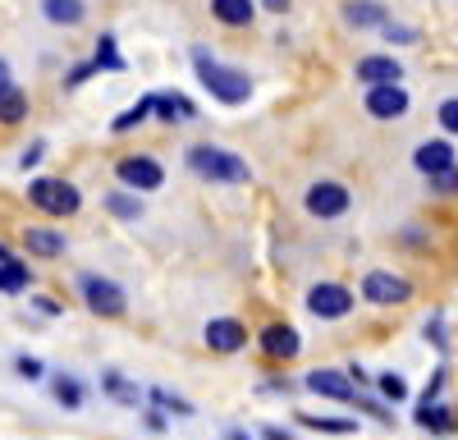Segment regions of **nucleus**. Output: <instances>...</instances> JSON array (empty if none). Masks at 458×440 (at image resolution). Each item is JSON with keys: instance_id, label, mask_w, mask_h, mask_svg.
<instances>
[{"instance_id": "32", "label": "nucleus", "mask_w": 458, "mask_h": 440, "mask_svg": "<svg viewBox=\"0 0 458 440\" xmlns=\"http://www.w3.org/2000/svg\"><path fill=\"white\" fill-rule=\"evenodd\" d=\"M427 183H431V193H440V198H458V165H449L445 174H436Z\"/></svg>"}, {"instance_id": "23", "label": "nucleus", "mask_w": 458, "mask_h": 440, "mask_svg": "<svg viewBox=\"0 0 458 440\" xmlns=\"http://www.w3.org/2000/svg\"><path fill=\"white\" fill-rule=\"evenodd\" d=\"M298 427H308V431H321V436H358V418H321V413H298L293 418Z\"/></svg>"}, {"instance_id": "45", "label": "nucleus", "mask_w": 458, "mask_h": 440, "mask_svg": "<svg viewBox=\"0 0 458 440\" xmlns=\"http://www.w3.org/2000/svg\"><path fill=\"white\" fill-rule=\"evenodd\" d=\"M5 262H14V252H10L5 243H0V267H5Z\"/></svg>"}, {"instance_id": "35", "label": "nucleus", "mask_w": 458, "mask_h": 440, "mask_svg": "<svg viewBox=\"0 0 458 440\" xmlns=\"http://www.w3.org/2000/svg\"><path fill=\"white\" fill-rule=\"evenodd\" d=\"M92 73H101V64H97V60H83V64H73V69L64 73V88H83V83L92 79Z\"/></svg>"}, {"instance_id": "7", "label": "nucleus", "mask_w": 458, "mask_h": 440, "mask_svg": "<svg viewBox=\"0 0 458 440\" xmlns=\"http://www.w3.org/2000/svg\"><path fill=\"white\" fill-rule=\"evenodd\" d=\"M358 289L371 308H399V303L412 299V280L399 275V271H367Z\"/></svg>"}, {"instance_id": "14", "label": "nucleus", "mask_w": 458, "mask_h": 440, "mask_svg": "<svg viewBox=\"0 0 458 440\" xmlns=\"http://www.w3.org/2000/svg\"><path fill=\"white\" fill-rule=\"evenodd\" d=\"M412 165H417V174H427V179H436V174H445L449 165H458L449 138H431V142H422V147L412 152Z\"/></svg>"}, {"instance_id": "3", "label": "nucleus", "mask_w": 458, "mask_h": 440, "mask_svg": "<svg viewBox=\"0 0 458 440\" xmlns=\"http://www.w3.org/2000/svg\"><path fill=\"white\" fill-rule=\"evenodd\" d=\"M28 202L42 211V216H79L83 211V193L73 189L69 179H55V174H37L32 183H28Z\"/></svg>"}, {"instance_id": "16", "label": "nucleus", "mask_w": 458, "mask_h": 440, "mask_svg": "<svg viewBox=\"0 0 458 440\" xmlns=\"http://www.w3.org/2000/svg\"><path fill=\"white\" fill-rule=\"evenodd\" d=\"M344 23L349 28H386L390 23V14H386V5H380V0H344Z\"/></svg>"}, {"instance_id": "24", "label": "nucleus", "mask_w": 458, "mask_h": 440, "mask_svg": "<svg viewBox=\"0 0 458 440\" xmlns=\"http://www.w3.org/2000/svg\"><path fill=\"white\" fill-rule=\"evenodd\" d=\"M28 120V92L19 83L0 88V124H23Z\"/></svg>"}, {"instance_id": "39", "label": "nucleus", "mask_w": 458, "mask_h": 440, "mask_svg": "<svg viewBox=\"0 0 458 440\" xmlns=\"http://www.w3.org/2000/svg\"><path fill=\"white\" fill-rule=\"evenodd\" d=\"M380 32H386V42H399V47H412V42H417V32L403 28V23H386Z\"/></svg>"}, {"instance_id": "11", "label": "nucleus", "mask_w": 458, "mask_h": 440, "mask_svg": "<svg viewBox=\"0 0 458 440\" xmlns=\"http://www.w3.org/2000/svg\"><path fill=\"white\" fill-rule=\"evenodd\" d=\"M257 349L271 358V362H289L302 353V335L289 326V321H271V326H261V335H257Z\"/></svg>"}, {"instance_id": "43", "label": "nucleus", "mask_w": 458, "mask_h": 440, "mask_svg": "<svg viewBox=\"0 0 458 440\" xmlns=\"http://www.w3.org/2000/svg\"><path fill=\"white\" fill-rule=\"evenodd\" d=\"M261 5L271 10V14H284V10H289V0H261Z\"/></svg>"}, {"instance_id": "33", "label": "nucleus", "mask_w": 458, "mask_h": 440, "mask_svg": "<svg viewBox=\"0 0 458 440\" xmlns=\"http://www.w3.org/2000/svg\"><path fill=\"white\" fill-rule=\"evenodd\" d=\"M436 120H440L445 133H458V97H445V101L436 106Z\"/></svg>"}, {"instance_id": "22", "label": "nucleus", "mask_w": 458, "mask_h": 440, "mask_svg": "<svg viewBox=\"0 0 458 440\" xmlns=\"http://www.w3.org/2000/svg\"><path fill=\"white\" fill-rule=\"evenodd\" d=\"M157 115L170 124H188V120H198V106L183 92H157Z\"/></svg>"}, {"instance_id": "37", "label": "nucleus", "mask_w": 458, "mask_h": 440, "mask_svg": "<svg viewBox=\"0 0 458 440\" xmlns=\"http://www.w3.org/2000/svg\"><path fill=\"white\" fill-rule=\"evenodd\" d=\"M142 427H147L151 436H165V431H170V413H161V409H142Z\"/></svg>"}, {"instance_id": "44", "label": "nucleus", "mask_w": 458, "mask_h": 440, "mask_svg": "<svg viewBox=\"0 0 458 440\" xmlns=\"http://www.w3.org/2000/svg\"><path fill=\"white\" fill-rule=\"evenodd\" d=\"M225 440H252V436H248L243 427H229V431H225Z\"/></svg>"}, {"instance_id": "17", "label": "nucleus", "mask_w": 458, "mask_h": 440, "mask_svg": "<svg viewBox=\"0 0 458 440\" xmlns=\"http://www.w3.org/2000/svg\"><path fill=\"white\" fill-rule=\"evenodd\" d=\"M23 248H28L32 257H60V252L69 248V239H64L60 230H51V225H28V230H23Z\"/></svg>"}, {"instance_id": "41", "label": "nucleus", "mask_w": 458, "mask_h": 440, "mask_svg": "<svg viewBox=\"0 0 458 440\" xmlns=\"http://www.w3.org/2000/svg\"><path fill=\"white\" fill-rule=\"evenodd\" d=\"M32 308L42 312V317H60V312H64V308H60L55 299H32Z\"/></svg>"}, {"instance_id": "36", "label": "nucleus", "mask_w": 458, "mask_h": 440, "mask_svg": "<svg viewBox=\"0 0 458 440\" xmlns=\"http://www.w3.org/2000/svg\"><path fill=\"white\" fill-rule=\"evenodd\" d=\"M422 335H427V340H431V344L440 349V358L449 353V335H445V321H440V317H431V321L422 326Z\"/></svg>"}, {"instance_id": "40", "label": "nucleus", "mask_w": 458, "mask_h": 440, "mask_svg": "<svg viewBox=\"0 0 458 440\" xmlns=\"http://www.w3.org/2000/svg\"><path fill=\"white\" fill-rule=\"evenodd\" d=\"M42 157H47V142H42V138H37V142L28 147V152L19 157V170H32V165H37V161H42Z\"/></svg>"}, {"instance_id": "13", "label": "nucleus", "mask_w": 458, "mask_h": 440, "mask_svg": "<svg viewBox=\"0 0 458 440\" xmlns=\"http://www.w3.org/2000/svg\"><path fill=\"white\" fill-rule=\"evenodd\" d=\"M353 79H358L362 88H390V83L403 79V64H399L394 55H362V60L353 64Z\"/></svg>"}, {"instance_id": "28", "label": "nucleus", "mask_w": 458, "mask_h": 440, "mask_svg": "<svg viewBox=\"0 0 458 440\" xmlns=\"http://www.w3.org/2000/svg\"><path fill=\"white\" fill-rule=\"evenodd\" d=\"M28 284H32V267L28 262H19V257H14V262L0 267V293H23Z\"/></svg>"}, {"instance_id": "21", "label": "nucleus", "mask_w": 458, "mask_h": 440, "mask_svg": "<svg viewBox=\"0 0 458 440\" xmlns=\"http://www.w3.org/2000/svg\"><path fill=\"white\" fill-rule=\"evenodd\" d=\"M211 14L225 28H248L257 19V0H211Z\"/></svg>"}, {"instance_id": "30", "label": "nucleus", "mask_w": 458, "mask_h": 440, "mask_svg": "<svg viewBox=\"0 0 458 440\" xmlns=\"http://www.w3.org/2000/svg\"><path fill=\"white\" fill-rule=\"evenodd\" d=\"M376 390H380V399H386V403L408 399V381H403L399 372H380V377H376Z\"/></svg>"}, {"instance_id": "34", "label": "nucleus", "mask_w": 458, "mask_h": 440, "mask_svg": "<svg viewBox=\"0 0 458 440\" xmlns=\"http://www.w3.org/2000/svg\"><path fill=\"white\" fill-rule=\"evenodd\" d=\"M440 390H445V367H436V372H431L427 390L417 394V409H427V403H440Z\"/></svg>"}, {"instance_id": "2", "label": "nucleus", "mask_w": 458, "mask_h": 440, "mask_svg": "<svg viewBox=\"0 0 458 440\" xmlns=\"http://www.w3.org/2000/svg\"><path fill=\"white\" fill-rule=\"evenodd\" d=\"M183 165L193 170L198 179H211V183H248V179H252V170H248L243 157L225 152V147H211V142L188 147V152H183Z\"/></svg>"}, {"instance_id": "9", "label": "nucleus", "mask_w": 458, "mask_h": 440, "mask_svg": "<svg viewBox=\"0 0 458 440\" xmlns=\"http://www.w3.org/2000/svg\"><path fill=\"white\" fill-rule=\"evenodd\" d=\"M302 385H308L312 394H321V399H330V403H349V409H353V399L362 394V385L349 372H335V367H317V372L302 377Z\"/></svg>"}, {"instance_id": "6", "label": "nucleus", "mask_w": 458, "mask_h": 440, "mask_svg": "<svg viewBox=\"0 0 458 440\" xmlns=\"http://www.w3.org/2000/svg\"><path fill=\"white\" fill-rule=\"evenodd\" d=\"M353 308H358L353 289L339 284V280H317V284L308 289V312L321 317V321H344Z\"/></svg>"}, {"instance_id": "46", "label": "nucleus", "mask_w": 458, "mask_h": 440, "mask_svg": "<svg viewBox=\"0 0 458 440\" xmlns=\"http://www.w3.org/2000/svg\"><path fill=\"white\" fill-rule=\"evenodd\" d=\"M5 83H10V64H5V60H0V88H5Z\"/></svg>"}, {"instance_id": "42", "label": "nucleus", "mask_w": 458, "mask_h": 440, "mask_svg": "<svg viewBox=\"0 0 458 440\" xmlns=\"http://www.w3.org/2000/svg\"><path fill=\"white\" fill-rule=\"evenodd\" d=\"M261 440H293V431H284V427H271V422H266V427H261Z\"/></svg>"}, {"instance_id": "29", "label": "nucleus", "mask_w": 458, "mask_h": 440, "mask_svg": "<svg viewBox=\"0 0 458 440\" xmlns=\"http://www.w3.org/2000/svg\"><path fill=\"white\" fill-rule=\"evenodd\" d=\"M106 73H124L129 64H124V55H120V47H114V32H101L97 37V55H92Z\"/></svg>"}, {"instance_id": "1", "label": "nucleus", "mask_w": 458, "mask_h": 440, "mask_svg": "<svg viewBox=\"0 0 458 440\" xmlns=\"http://www.w3.org/2000/svg\"><path fill=\"white\" fill-rule=\"evenodd\" d=\"M193 69H198V83L220 101V106H243L252 97V79L234 64H220L207 47H193Z\"/></svg>"}, {"instance_id": "25", "label": "nucleus", "mask_w": 458, "mask_h": 440, "mask_svg": "<svg viewBox=\"0 0 458 440\" xmlns=\"http://www.w3.org/2000/svg\"><path fill=\"white\" fill-rule=\"evenodd\" d=\"M151 115H157V92L138 97V106H129L124 115H114V120H110V129H114V133H129V129H138V124L151 120Z\"/></svg>"}, {"instance_id": "18", "label": "nucleus", "mask_w": 458, "mask_h": 440, "mask_svg": "<svg viewBox=\"0 0 458 440\" xmlns=\"http://www.w3.org/2000/svg\"><path fill=\"white\" fill-rule=\"evenodd\" d=\"M51 399L60 403L64 413H79V409H83V399H88V390H83V381H79V377L55 372V377H51Z\"/></svg>"}, {"instance_id": "26", "label": "nucleus", "mask_w": 458, "mask_h": 440, "mask_svg": "<svg viewBox=\"0 0 458 440\" xmlns=\"http://www.w3.org/2000/svg\"><path fill=\"white\" fill-rule=\"evenodd\" d=\"M147 403H151V409H161V413H174V418H193V403L179 399V394L165 390V385H151V390H147Z\"/></svg>"}, {"instance_id": "31", "label": "nucleus", "mask_w": 458, "mask_h": 440, "mask_svg": "<svg viewBox=\"0 0 458 440\" xmlns=\"http://www.w3.org/2000/svg\"><path fill=\"white\" fill-rule=\"evenodd\" d=\"M14 372H19L23 381H42V377H47V367H42V358H32V353H19V358H14Z\"/></svg>"}, {"instance_id": "10", "label": "nucleus", "mask_w": 458, "mask_h": 440, "mask_svg": "<svg viewBox=\"0 0 458 440\" xmlns=\"http://www.w3.org/2000/svg\"><path fill=\"white\" fill-rule=\"evenodd\" d=\"M202 340H207V349H211V353L234 358V353H243V349H248V326H243L239 317H211V321H207V330H202Z\"/></svg>"}, {"instance_id": "4", "label": "nucleus", "mask_w": 458, "mask_h": 440, "mask_svg": "<svg viewBox=\"0 0 458 440\" xmlns=\"http://www.w3.org/2000/svg\"><path fill=\"white\" fill-rule=\"evenodd\" d=\"M79 299L92 317L101 321H120L129 312V299H124V289L114 284L110 275H79Z\"/></svg>"}, {"instance_id": "8", "label": "nucleus", "mask_w": 458, "mask_h": 440, "mask_svg": "<svg viewBox=\"0 0 458 440\" xmlns=\"http://www.w3.org/2000/svg\"><path fill=\"white\" fill-rule=\"evenodd\" d=\"M114 179H120V189H129V193H157L165 183V170H161L157 157H124L114 165Z\"/></svg>"}, {"instance_id": "5", "label": "nucleus", "mask_w": 458, "mask_h": 440, "mask_svg": "<svg viewBox=\"0 0 458 440\" xmlns=\"http://www.w3.org/2000/svg\"><path fill=\"white\" fill-rule=\"evenodd\" d=\"M302 211L312 220H339V216L353 211V193L335 179H317V183H308V193H302Z\"/></svg>"}, {"instance_id": "12", "label": "nucleus", "mask_w": 458, "mask_h": 440, "mask_svg": "<svg viewBox=\"0 0 458 440\" xmlns=\"http://www.w3.org/2000/svg\"><path fill=\"white\" fill-rule=\"evenodd\" d=\"M408 92H403V83H390V88H367V97H362V110L371 120H403L408 115Z\"/></svg>"}, {"instance_id": "19", "label": "nucleus", "mask_w": 458, "mask_h": 440, "mask_svg": "<svg viewBox=\"0 0 458 440\" xmlns=\"http://www.w3.org/2000/svg\"><path fill=\"white\" fill-rule=\"evenodd\" d=\"M412 422L422 427V431H431V436H454L458 431V413L445 409V403H427V409H417Z\"/></svg>"}, {"instance_id": "38", "label": "nucleus", "mask_w": 458, "mask_h": 440, "mask_svg": "<svg viewBox=\"0 0 458 440\" xmlns=\"http://www.w3.org/2000/svg\"><path fill=\"white\" fill-rule=\"evenodd\" d=\"M289 390H293L289 377H266V381H257V394H271V399H280V394H289Z\"/></svg>"}, {"instance_id": "27", "label": "nucleus", "mask_w": 458, "mask_h": 440, "mask_svg": "<svg viewBox=\"0 0 458 440\" xmlns=\"http://www.w3.org/2000/svg\"><path fill=\"white\" fill-rule=\"evenodd\" d=\"M106 211H110V216H120V220H138L147 207H142V198H138V193L114 189V193H106Z\"/></svg>"}, {"instance_id": "20", "label": "nucleus", "mask_w": 458, "mask_h": 440, "mask_svg": "<svg viewBox=\"0 0 458 440\" xmlns=\"http://www.w3.org/2000/svg\"><path fill=\"white\" fill-rule=\"evenodd\" d=\"M42 14L55 28H79L88 19V0H42Z\"/></svg>"}, {"instance_id": "15", "label": "nucleus", "mask_w": 458, "mask_h": 440, "mask_svg": "<svg viewBox=\"0 0 458 440\" xmlns=\"http://www.w3.org/2000/svg\"><path fill=\"white\" fill-rule=\"evenodd\" d=\"M101 394H110L120 409H142L147 403V390H138V381H129L124 372H114V367L101 372Z\"/></svg>"}]
</instances>
